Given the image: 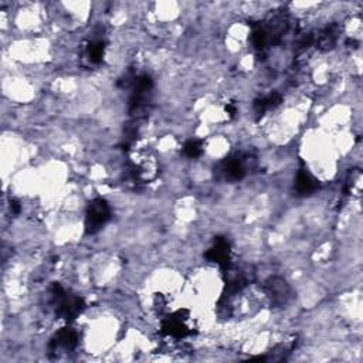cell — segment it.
<instances>
[{
	"instance_id": "cell-10",
	"label": "cell",
	"mask_w": 363,
	"mask_h": 363,
	"mask_svg": "<svg viewBox=\"0 0 363 363\" xmlns=\"http://www.w3.org/2000/svg\"><path fill=\"white\" fill-rule=\"evenodd\" d=\"M320 189V182L318 179L314 178V175L311 173L306 168H301L297 173L295 179V192L298 196L305 197L314 194Z\"/></svg>"
},
{
	"instance_id": "cell-9",
	"label": "cell",
	"mask_w": 363,
	"mask_h": 363,
	"mask_svg": "<svg viewBox=\"0 0 363 363\" xmlns=\"http://www.w3.org/2000/svg\"><path fill=\"white\" fill-rule=\"evenodd\" d=\"M204 258L209 263L218 264L222 269L232 263V244L226 237H216L212 247L204 252Z\"/></svg>"
},
{
	"instance_id": "cell-5",
	"label": "cell",
	"mask_w": 363,
	"mask_h": 363,
	"mask_svg": "<svg viewBox=\"0 0 363 363\" xmlns=\"http://www.w3.org/2000/svg\"><path fill=\"white\" fill-rule=\"evenodd\" d=\"M161 332L165 336L173 339H185L194 334V327L192 324V315L189 309H178L162 320Z\"/></svg>"
},
{
	"instance_id": "cell-13",
	"label": "cell",
	"mask_w": 363,
	"mask_h": 363,
	"mask_svg": "<svg viewBox=\"0 0 363 363\" xmlns=\"http://www.w3.org/2000/svg\"><path fill=\"white\" fill-rule=\"evenodd\" d=\"M106 50H107V43L104 40L90 41L85 47V55L88 62L91 64H101L104 56H106Z\"/></svg>"
},
{
	"instance_id": "cell-14",
	"label": "cell",
	"mask_w": 363,
	"mask_h": 363,
	"mask_svg": "<svg viewBox=\"0 0 363 363\" xmlns=\"http://www.w3.org/2000/svg\"><path fill=\"white\" fill-rule=\"evenodd\" d=\"M183 153L190 159L200 158L201 155H203V143H201V141H197V139L187 141L185 143V146H183Z\"/></svg>"
},
{
	"instance_id": "cell-2",
	"label": "cell",
	"mask_w": 363,
	"mask_h": 363,
	"mask_svg": "<svg viewBox=\"0 0 363 363\" xmlns=\"http://www.w3.org/2000/svg\"><path fill=\"white\" fill-rule=\"evenodd\" d=\"M51 304L55 306L56 315L66 321H73L84 313L87 306L83 297L69 292L62 284L53 283L50 287Z\"/></svg>"
},
{
	"instance_id": "cell-8",
	"label": "cell",
	"mask_w": 363,
	"mask_h": 363,
	"mask_svg": "<svg viewBox=\"0 0 363 363\" xmlns=\"http://www.w3.org/2000/svg\"><path fill=\"white\" fill-rule=\"evenodd\" d=\"M78 332L73 328L60 329L48 343L50 356H57L62 352H73L78 346Z\"/></svg>"
},
{
	"instance_id": "cell-15",
	"label": "cell",
	"mask_w": 363,
	"mask_h": 363,
	"mask_svg": "<svg viewBox=\"0 0 363 363\" xmlns=\"http://www.w3.org/2000/svg\"><path fill=\"white\" fill-rule=\"evenodd\" d=\"M226 113L233 118L236 114H237V108H236V106L233 102H230V104H227L226 106Z\"/></svg>"
},
{
	"instance_id": "cell-3",
	"label": "cell",
	"mask_w": 363,
	"mask_h": 363,
	"mask_svg": "<svg viewBox=\"0 0 363 363\" xmlns=\"http://www.w3.org/2000/svg\"><path fill=\"white\" fill-rule=\"evenodd\" d=\"M254 165H255L254 155L240 152V153L232 155V157L222 161L218 165L216 173L223 180H226L229 183H236V182L243 180L247 176V173L250 172V169L254 168Z\"/></svg>"
},
{
	"instance_id": "cell-6",
	"label": "cell",
	"mask_w": 363,
	"mask_h": 363,
	"mask_svg": "<svg viewBox=\"0 0 363 363\" xmlns=\"http://www.w3.org/2000/svg\"><path fill=\"white\" fill-rule=\"evenodd\" d=\"M111 218H113L111 206L106 199L97 197L91 200L85 211V234L98 233L111 220Z\"/></svg>"
},
{
	"instance_id": "cell-11",
	"label": "cell",
	"mask_w": 363,
	"mask_h": 363,
	"mask_svg": "<svg viewBox=\"0 0 363 363\" xmlns=\"http://www.w3.org/2000/svg\"><path fill=\"white\" fill-rule=\"evenodd\" d=\"M281 102H283V97L278 92H271V94H267L262 98H257L254 101V106H252L255 118L257 120L263 118L269 111L276 110L278 106H281Z\"/></svg>"
},
{
	"instance_id": "cell-7",
	"label": "cell",
	"mask_w": 363,
	"mask_h": 363,
	"mask_svg": "<svg viewBox=\"0 0 363 363\" xmlns=\"http://www.w3.org/2000/svg\"><path fill=\"white\" fill-rule=\"evenodd\" d=\"M263 290H264L266 295L269 297L270 302L276 306H284L285 304H288V301L291 299V295H292L291 287L288 285V283L278 276L267 278L263 285Z\"/></svg>"
},
{
	"instance_id": "cell-4",
	"label": "cell",
	"mask_w": 363,
	"mask_h": 363,
	"mask_svg": "<svg viewBox=\"0 0 363 363\" xmlns=\"http://www.w3.org/2000/svg\"><path fill=\"white\" fill-rule=\"evenodd\" d=\"M157 158L149 150H138L132 153L129 161V173L136 183H149L158 176Z\"/></svg>"
},
{
	"instance_id": "cell-16",
	"label": "cell",
	"mask_w": 363,
	"mask_h": 363,
	"mask_svg": "<svg viewBox=\"0 0 363 363\" xmlns=\"http://www.w3.org/2000/svg\"><path fill=\"white\" fill-rule=\"evenodd\" d=\"M10 211H12L13 215H19V213H20V204H19V201H16V200H12V201H10Z\"/></svg>"
},
{
	"instance_id": "cell-12",
	"label": "cell",
	"mask_w": 363,
	"mask_h": 363,
	"mask_svg": "<svg viewBox=\"0 0 363 363\" xmlns=\"http://www.w3.org/2000/svg\"><path fill=\"white\" fill-rule=\"evenodd\" d=\"M338 26H327L318 34H314V45L321 51H329L338 41Z\"/></svg>"
},
{
	"instance_id": "cell-1",
	"label": "cell",
	"mask_w": 363,
	"mask_h": 363,
	"mask_svg": "<svg viewBox=\"0 0 363 363\" xmlns=\"http://www.w3.org/2000/svg\"><path fill=\"white\" fill-rule=\"evenodd\" d=\"M288 19L285 15H276L264 22L251 23V44L258 55H266L271 47L281 43L288 31Z\"/></svg>"
}]
</instances>
